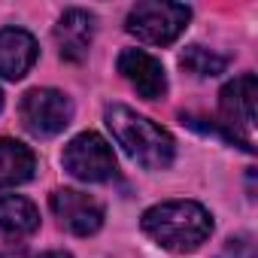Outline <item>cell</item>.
<instances>
[{"label":"cell","instance_id":"cell-1","mask_svg":"<svg viewBox=\"0 0 258 258\" xmlns=\"http://www.w3.org/2000/svg\"><path fill=\"white\" fill-rule=\"evenodd\" d=\"M106 127L112 131V137L118 140V146L131 155L137 164H143L146 170L170 167V161L176 155V143H173V137L164 131V127H158L146 115L134 112L131 106L112 103L106 109Z\"/></svg>","mask_w":258,"mask_h":258},{"label":"cell","instance_id":"cell-2","mask_svg":"<svg viewBox=\"0 0 258 258\" xmlns=\"http://www.w3.org/2000/svg\"><path fill=\"white\" fill-rule=\"evenodd\" d=\"M143 231L170 252H195L213 234V219L195 201H167L143 213Z\"/></svg>","mask_w":258,"mask_h":258},{"label":"cell","instance_id":"cell-3","mask_svg":"<svg viewBox=\"0 0 258 258\" xmlns=\"http://www.w3.org/2000/svg\"><path fill=\"white\" fill-rule=\"evenodd\" d=\"M255 97L258 85L252 73L237 76L228 82L219 94V118L222 127L234 143H240L246 152H255Z\"/></svg>","mask_w":258,"mask_h":258},{"label":"cell","instance_id":"cell-4","mask_svg":"<svg viewBox=\"0 0 258 258\" xmlns=\"http://www.w3.org/2000/svg\"><path fill=\"white\" fill-rule=\"evenodd\" d=\"M191 10L182 4H164V0H146V4H137L131 13H127V34L152 43V46H170L188 25Z\"/></svg>","mask_w":258,"mask_h":258},{"label":"cell","instance_id":"cell-5","mask_svg":"<svg viewBox=\"0 0 258 258\" xmlns=\"http://www.w3.org/2000/svg\"><path fill=\"white\" fill-rule=\"evenodd\" d=\"M61 164L70 176H76L79 182H103L115 173V155L109 149V143L100 134H79L67 143Z\"/></svg>","mask_w":258,"mask_h":258},{"label":"cell","instance_id":"cell-6","mask_svg":"<svg viewBox=\"0 0 258 258\" xmlns=\"http://www.w3.org/2000/svg\"><path fill=\"white\" fill-rule=\"evenodd\" d=\"M22 121L37 137H55L73 118V103L55 88H31L22 97Z\"/></svg>","mask_w":258,"mask_h":258},{"label":"cell","instance_id":"cell-7","mask_svg":"<svg viewBox=\"0 0 258 258\" xmlns=\"http://www.w3.org/2000/svg\"><path fill=\"white\" fill-rule=\"evenodd\" d=\"M52 213L58 216L61 228H67L70 234L88 237L103 225V207L85 195V191H73V188H58L52 191Z\"/></svg>","mask_w":258,"mask_h":258},{"label":"cell","instance_id":"cell-8","mask_svg":"<svg viewBox=\"0 0 258 258\" xmlns=\"http://www.w3.org/2000/svg\"><path fill=\"white\" fill-rule=\"evenodd\" d=\"M118 73L134 85V91L146 100H158L167 94V76L158 58L143 49H124L118 55Z\"/></svg>","mask_w":258,"mask_h":258},{"label":"cell","instance_id":"cell-9","mask_svg":"<svg viewBox=\"0 0 258 258\" xmlns=\"http://www.w3.org/2000/svg\"><path fill=\"white\" fill-rule=\"evenodd\" d=\"M37 40L22 28H4L0 31V76L4 79H22L37 64Z\"/></svg>","mask_w":258,"mask_h":258},{"label":"cell","instance_id":"cell-10","mask_svg":"<svg viewBox=\"0 0 258 258\" xmlns=\"http://www.w3.org/2000/svg\"><path fill=\"white\" fill-rule=\"evenodd\" d=\"M91 37H94V19L85 10H67L55 25V43L61 58L67 61H82L88 55Z\"/></svg>","mask_w":258,"mask_h":258},{"label":"cell","instance_id":"cell-11","mask_svg":"<svg viewBox=\"0 0 258 258\" xmlns=\"http://www.w3.org/2000/svg\"><path fill=\"white\" fill-rule=\"evenodd\" d=\"M40 228L37 207L22 195H4L0 198V237L4 240H25Z\"/></svg>","mask_w":258,"mask_h":258},{"label":"cell","instance_id":"cell-12","mask_svg":"<svg viewBox=\"0 0 258 258\" xmlns=\"http://www.w3.org/2000/svg\"><path fill=\"white\" fill-rule=\"evenodd\" d=\"M34 170H37V158L25 143L0 137V188L28 182Z\"/></svg>","mask_w":258,"mask_h":258},{"label":"cell","instance_id":"cell-13","mask_svg":"<svg viewBox=\"0 0 258 258\" xmlns=\"http://www.w3.org/2000/svg\"><path fill=\"white\" fill-rule=\"evenodd\" d=\"M179 64H182V70H188L195 76H219L228 67V58L216 55L213 49H204V46H188L179 55Z\"/></svg>","mask_w":258,"mask_h":258},{"label":"cell","instance_id":"cell-14","mask_svg":"<svg viewBox=\"0 0 258 258\" xmlns=\"http://www.w3.org/2000/svg\"><path fill=\"white\" fill-rule=\"evenodd\" d=\"M219 258H255V243L252 237H231L222 249Z\"/></svg>","mask_w":258,"mask_h":258},{"label":"cell","instance_id":"cell-15","mask_svg":"<svg viewBox=\"0 0 258 258\" xmlns=\"http://www.w3.org/2000/svg\"><path fill=\"white\" fill-rule=\"evenodd\" d=\"M40 258H70V255L67 252H43Z\"/></svg>","mask_w":258,"mask_h":258},{"label":"cell","instance_id":"cell-16","mask_svg":"<svg viewBox=\"0 0 258 258\" xmlns=\"http://www.w3.org/2000/svg\"><path fill=\"white\" fill-rule=\"evenodd\" d=\"M0 258H22L19 252H0Z\"/></svg>","mask_w":258,"mask_h":258},{"label":"cell","instance_id":"cell-17","mask_svg":"<svg viewBox=\"0 0 258 258\" xmlns=\"http://www.w3.org/2000/svg\"><path fill=\"white\" fill-rule=\"evenodd\" d=\"M0 106H4V94H0Z\"/></svg>","mask_w":258,"mask_h":258}]
</instances>
